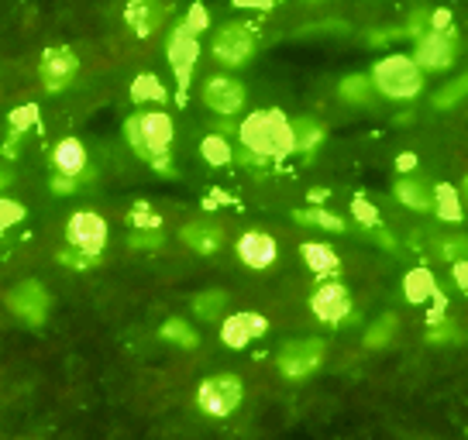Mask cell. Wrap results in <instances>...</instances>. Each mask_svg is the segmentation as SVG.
Instances as JSON below:
<instances>
[{
  "instance_id": "6da1fadb",
  "label": "cell",
  "mask_w": 468,
  "mask_h": 440,
  "mask_svg": "<svg viewBox=\"0 0 468 440\" xmlns=\"http://www.w3.org/2000/svg\"><path fill=\"white\" fill-rule=\"evenodd\" d=\"M124 138L142 162H148L155 173L173 176V138L176 124L165 110H138L124 120Z\"/></svg>"
},
{
  "instance_id": "7a4b0ae2",
  "label": "cell",
  "mask_w": 468,
  "mask_h": 440,
  "mask_svg": "<svg viewBox=\"0 0 468 440\" xmlns=\"http://www.w3.org/2000/svg\"><path fill=\"white\" fill-rule=\"evenodd\" d=\"M238 141L255 155L269 162H282L296 152L292 141V120L279 110V107H265V110H251L249 118L238 124Z\"/></svg>"
},
{
  "instance_id": "3957f363",
  "label": "cell",
  "mask_w": 468,
  "mask_h": 440,
  "mask_svg": "<svg viewBox=\"0 0 468 440\" xmlns=\"http://www.w3.org/2000/svg\"><path fill=\"white\" fill-rule=\"evenodd\" d=\"M372 83L376 93L389 97V100H413L424 89V69L417 66L413 56L407 52H389L372 66Z\"/></svg>"
},
{
  "instance_id": "277c9868",
  "label": "cell",
  "mask_w": 468,
  "mask_h": 440,
  "mask_svg": "<svg viewBox=\"0 0 468 440\" xmlns=\"http://www.w3.org/2000/svg\"><path fill=\"white\" fill-rule=\"evenodd\" d=\"M245 399V382L238 379L234 372H218V375H207L197 385V410L210 416V420H224L231 416Z\"/></svg>"
},
{
  "instance_id": "5b68a950",
  "label": "cell",
  "mask_w": 468,
  "mask_h": 440,
  "mask_svg": "<svg viewBox=\"0 0 468 440\" xmlns=\"http://www.w3.org/2000/svg\"><path fill=\"white\" fill-rule=\"evenodd\" d=\"M210 52L220 66L228 69H238L245 62L255 59L259 52V35H255V25H245V21H228L214 31V42H210Z\"/></svg>"
},
{
  "instance_id": "8992f818",
  "label": "cell",
  "mask_w": 468,
  "mask_h": 440,
  "mask_svg": "<svg viewBox=\"0 0 468 440\" xmlns=\"http://www.w3.org/2000/svg\"><path fill=\"white\" fill-rule=\"evenodd\" d=\"M165 59H169V66H173V76H176V100L186 103L193 69H197V59H200V35H193V31L179 21V25L169 31V42H165Z\"/></svg>"
},
{
  "instance_id": "52a82bcc",
  "label": "cell",
  "mask_w": 468,
  "mask_h": 440,
  "mask_svg": "<svg viewBox=\"0 0 468 440\" xmlns=\"http://www.w3.org/2000/svg\"><path fill=\"white\" fill-rule=\"evenodd\" d=\"M324 358H327V344L321 338H300L279 348L276 368L282 372V379L300 382V379H310L324 365Z\"/></svg>"
},
{
  "instance_id": "ba28073f",
  "label": "cell",
  "mask_w": 468,
  "mask_h": 440,
  "mask_svg": "<svg viewBox=\"0 0 468 440\" xmlns=\"http://www.w3.org/2000/svg\"><path fill=\"white\" fill-rule=\"evenodd\" d=\"M413 59L424 73H444L452 69L454 59H458V28H444V31H427L424 38H417L413 45Z\"/></svg>"
},
{
  "instance_id": "9c48e42d",
  "label": "cell",
  "mask_w": 468,
  "mask_h": 440,
  "mask_svg": "<svg viewBox=\"0 0 468 440\" xmlns=\"http://www.w3.org/2000/svg\"><path fill=\"white\" fill-rule=\"evenodd\" d=\"M200 100L218 118H234L245 107L249 93L241 87V79H234V76H207L204 89H200Z\"/></svg>"
},
{
  "instance_id": "30bf717a",
  "label": "cell",
  "mask_w": 468,
  "mask_h": 440,
  "mask_svg": "<svg viewBox=\"0 0 468 440\" xmlns=\"http://www.w3.org/2000/svg\"><path fill=\"white\" fill-rule=\"evenodd\" d=\"M48 303L52 299H48V293H45V286L38 279L17 282L15 289L7 293V309L28 327H42L45 317H48Z\"/></svg>"
},
{
  "instance_id": "8fae6325",
  "label": "cell",
  "mask_w": 468,
  "mask_h": 440,
  "mask_svg": "<svg viewBox=\"0 0 468 440\" xmlns=\"http://www.w3.org/2000/svg\"><path fill=\"white\" fill-rule=\"evenodd\" d=\"M66 241L87 255H103L107 248V220L97 210H76L66 224Z\"/></svg>"
},
{
  "instance_id": "7c38bea8",
  "label": "cell",
  "mask_w": 468,
  "mask_h": 440,
  "mask_svg": "<svg viewBox=\"0 0 468 440\" xmlns=\"http://www.w3.org/2000/svg\"><path fill=\"white\" fill-rule=\"evenodd\" d=\"M310 309L321 323L337 327L351 317V293L337 279H321V286L310 296Z\"/></svg>"
},
{
  "instance_id": "4fadbf2b",
  "label": "cell",
  "mask_w": 468,
  "mask_h": 440,
  "mask_svg": "<svg viewBox=\"0 0 468 440\" xmlns=\"http://www.w3.org/2000/svg\"><path fill=\"white\" fill-rule=\"evenodd\" d=\"M76 73H80V59H76L73 48L58 45V48H48L38 62V79L48 93H62V89L73 87Z\"/></svg>"
},
{
  "instance_id": "5bb4252c",
  "label": "cell",
  "mask_w": 468,
  "mask_h": 440,
  "mask_svg": "<svg viewBox=\"0 0 468 440\" xmlns=\"http://www.w3.org/2000/svg\"><path fill=\"white\" fill-rule=\"evenodd\" d=\"M269 334V320H265L262 313H231L228 320L220 323V340L234 348V351H241V348H249L251 340H259Z\"/></svg>"
},
{
  "instance_id": "9a60e30c",
  "label": "cell",
  "mask_w": 468,
  "mask_h": 440,
  "mask_svg": "<svg viewBox=\"0 0 468 440\" xmlns=\"http://www.w3.org/2000/svg\"><path fill=\"white\" fill-rule=\"evenodd\" d=\"M234 251H238L241 265H249V268H255V272L272 268V265H276V258H279L276 237L265 235V231H245V235L238 237Z\"/></svg>"
},
{
  "instance_id": "2e32d148",
  "label": "cell",
  "mask_w": 468,
  "mask_h": 440,
  "mask_svg": "<svg viewBox=\"0 0 468 440\" xmlns=\"http://www.w3.org/2000/svg\"><path fill=\"white\" fill-rule=\"evenodd\" d=\"M52 173L58 176H93L90 169V152L80 138H58L52 145Z\"/></svg>"
},
{
  "instance_id": "e0dca14e",
  "label": "cell",
  "mask_w": 468,
  "mask_h": 440,
  "mask_svg": "<svg viewBox=\"0 0 468 440\" xmlns=\"http://www.w3.org/2000/svg\"><path fill=\"white\" fill-rule=\"evenodd\" d=\"M169 17V4L165 0H128L124 7V21L138 38H148L162 28V21Z\"/></svg>"
},
{
  "instance_id": "ac0fdd59",
  "label": "cell",
  "mask_w": 468,
  "mask_h": 440,
  "mask_svg": "<svg viewBox=\"0 0 468 440\" xmlns=\"http://www.w3.org/2000/svg\"><path fill=\"white\" fill-rule=\"evenodd\" d=\"M179 237H183V245L193 248L197 255H218V251L224 248V227L214 224V220H190V224L179 231Z\"/></svg>"
},
{
  "instance_id": "d6986e66",
  "label": "cell",
  "mask_w": 468,
  "mask_h": 440,
  "mask_svg": "<svg viewBox=\"0 0 468 440\" xmlns=\"http://www.w3.org/2000/svg\"><path fill=\"white\" fill-rule=\"evenodd\" d=\"M396 200L403 206H410V210H417V214H434V186H427L424 179L417 176H403L396 179Z\"/></svg>"
},
{
  "instance_id": "ffe728a7",
  "label": "cell",
  "mask_w": 468,
  "mask_h": 440,
  "mask_svg": "<svg viewBox=\"0 0 468 440\" xmlns=\"http://www.w3.org/2000/svg\"><path fill=\"white\" fill-rule=\"evenodd\" d=\"M300 258L307 262V268L317 279H331V276H337V268H341V258H337V251L327 241H303L300 245Z\"/></svg>"
},
{
  "instance_id": "44dd1931",
  "label": "cell",
  "mask_w": 468,
  "mask_h": 440,
  "mask_svg": "<svg viewBox=\"0 0 468 440\" xmlns=\"http://www.w3.org/2000/svg\"><path fill=\"white\" fill-rule=\"evenodd\" d=\"M438 279H434V272L431 268H410L407 276H403V296H407V303H413V307H424V303H431L434 296H438Z\"/></svg>"
},
{
  "instance_id": "7402d4cb",
  "label": "cell",
  "mask_w": 468,
  "mask_h": 440,
  "mask_svg": "<svg viewBox=\"0 0 468 440\" xmlns=\"http://www.w3.org/2000/svg\"><path fill=\"white\" fill-rule=\"evenodd\" d=\"M434 217L444 224H465V210H462V193L452 183H438L434 186Z\"/></svg>"
},
{
  "instance_id": "603a6c76",
  "label": "cell",
  "mask_w": 468,
  "mask_h": 440,
  "mask_svg": "<svg viewBox=\"0 0 468 440\" xmlns=\"http://www.w3.org/2000/svg\"><path fill=\"white\" fill-rule=\"evenodd\" d=\"M324 138H327V131H324V124L317 118L292 120V141H296V152H300V155H314V152L324 145Z\"/></svg>"
},
{
  "instance_id": "cb8c5ba5",
  "label": "cell",
  "mask_w": 468,
  "mask_h": 440,
  "mask_svg": "<svg viewBox=\"0 0 468 440\" xmlns=\"http://www.w3.org/2000/svg\"><path fill=\"white\" fill-rule=\"evenodd\" d=\"M292 220H296V224H307V227L331 231V235L348 231V224L337 217V214H331V210H324V206H303V210H292Z\"/></svg>"
},
{
  "instance_id": "d4e9b609",
  "label": "cell",
  "mask_w": 468,
  "mask_h": 440,
  "mask_svg": "<svg viewBox=\"0 0 468 440\" xmlns=\"http://www.w3.org/2000/svg\"><path fill=\"white\" fill-rule=\"evenodd\" d=\"M337 97L345 103H368L376 97V83H372V76H366V73H351L337 83Z\"/></svg>"
},
{
  "instance_id": "484cf974",
  "label": "cell",
  "mask_w": 468,
  "mask_h": 440,
  "mask_svg": "<svg viewBox=\"0 0 468 440\" xmlns=\"http://www.w3.org/2000/svg\"><path fill=\"white\" fill-rule=\"evenodd\" d=\"M200 155H204L207 165H214V169H224V165H231L234 162V148L228 145V138L220 131L207 134L204 141H200Z\"/></svg>"
},
{
  "instance_id": "4316f807",
  "label": "cell",
  "mask_w": 468,
  "mask_h": 440,
  "mask_svg": "<svg viewBox=\"0 0 468 440\" xmlns=\"http://www.w3.org/2000/svg\"><path fill=\"white\" fill-rule=\"evenodd\" d=\"M132 100L134 103H165L169 100V93L162 87V79L155 73H142L134 76L132 83Z\"/></svg>"
},
{
  "instance_id": "83f0119b",
  "label": "cell",
  "mask_w": 468,
  "mask_h": 440,
  "mask_svg": "<svg viewBox=\"0 0 468 440\" xmlns=\"http://www.w3.org/2000/svg\"><path fill=\"white\" fill-rule=\"evenodd\" d=\"M159 338L169 340V344H179V348H197V344H200V334H197L183 317H169V320L162 323Z\"/></svg>"
},
{
  "instance_id": "f1b7e54d",
  "label": "cell",
  "mask_w": 468,
  "mask_h": 440,
  "mask_svg": "<svg viewBox=\"0 0 468 440\" xmlns=\"http://www.w3.org/2000/svg\"><path fill=\"white\" fill-rule=\"evenodd\" d=\"M465 97H468V73H462L458 79L444 83V87L431 97V107H434V110H452V107H458Z\"/></svg>"
},
{
  "instance_id": "f546056e",
  "label": "cell",
  "mask_w": 468,
  "mask_h": 440,
  "mask_svg": "<svg viewBox=\"0 0 468 440\" xmlns=\"http://www.w3.org/2000/svg\"><path fill=\"white\" fill-rule=\"evenodd\" d=\"M224 307H228V293L224 289H207V293L193 296V313L200 320H218L220 313H224Z\"/></svg>"
},
{
  "instance_id": "4dcf8cb0",
  "label": "cell",
  "mask_w": 468,
  "mask_h": 440,
  "mask_svg": "<svg viewBox=\"0 0 468 440\" xmlns=\"http://www.w3.org/2000/svg\"><path fill=\"white\" fill-rule=\"evenodd\" d=\"M396 327H399V320H396V313H382L379 320L372 323L366 330V348H386L389 340H393V334H396Z\"/></svg>"
},
{
  "instance_id": "1f68e13d",
  "label": "cell",
  "mask_w": 468,
  "mask_h": 440,
  "mask_svg": "<svg viewBox=\"0 0 468 440\" xmlns=\"http://www.w3.org/2000/svg\"><path fill=\"white\" fill-rule=\"evenodd\" d=\"M465 248H468V241H462V237H434V241H431L434 262L454 265L458 258H465Z\"/></svg>"
},
{
  "instance_id": "d6a6232c",
  "label": "cell",
  "mask_w": 468,
  "mask_h": 440,
  "mask_svg": "<svg viewBox=\"0 0 468 440\" xmlns=\"http://www.w3.org/2000/svg\"><path fill=\"white\" fill-rule=\"evenodd\" d=\"M128 224H132L134 231H162V217L145 204V200L132 204V210H128Z\"/></svg>"
},
{
  "instance_id": "836d02e7",
  "label": "cell",
  "mask_w": 468,
  "mask_h": 440,
  "mask_svg": "<svg viewBox=\"0 0 468 440\" xmlns=\"http://www.w3.org/2000/svg\"><path fill=\"white\" fill-rule=\"evenodd\" d=\"M458 338H462V334H458V327H454L448 317L427 323V344H454Z\"/></svg>"
},
{
  "instance_id": "e575fe53",
  "label": "cell",
  "mask_w": 468,
  "mask_h": 440,
  "mask_svg": "<svg viewBox=\"0 0 468 440\" xmlns=\"http://www.w3.org/2000/svg\"><path fill=\"white\" fill-rule=\"evenodd\" d=\"M58 265H66V268H80V272H87V268H93V265L101 262V255H87V251H80V248H62L56 255Z\"/></svg>"
},
{
  "instance_id": "d590c367",
  "label": "cell",
  "mask_w": 468,
  "mask_h": 440,
  "mask_svg": "<svg viewBox=\"0 0 468 440\" xmlns=\"http://www.w3.org/2000/svg\"><path fill=\"white\" fill-rule=\"evenodd\" d=\"M38 120V107L35 103H21V107H15L11 114H7V124H11V131H31V124Z\"/></svg>"
},
{
  "instance_id": "8d00e7d4",
  "label": "cell",
  "mask_w": 468,
  "mask_h": 440,
  "mask_svg": "<svg viewBox=\"0 0 468 440\" xmlns=\"http://www.w3.org/2000/svg\"><path fill=\"white\" fill-rule=\"evenodd\" d=\"M21 220H25V206L17 204V200H11V196H0V235L11 231Z\"/></svg>"
},
{
  "instance_id": "74e56055",
  "label": "cell",
  "mask_w": 468,
  "mask_h": 440,
  "mask_svg": "<svg viewBox=\"0 0 468 440\" xmlns=\"http://www.w3.org/2000/svg\"><path fill=\"white\" fill-rule=\"evenodd\" d=\"M351 217L358 220L362 227H379V210L368 204L366 196H355L351 200Z\"/></svg>"
},
{
  "instance_id": "f35d334b",
  "label": "cell",
  "mask_w": 468,
  "mask_h": 440,
  "mask_svg": "<svg viewBox=\"0 0 468 440\" xmlns=\"http://www.w3.org/2000/svg\"><path fill=\"white\" fill-rule=\"evenodd\" d=\"M427 31H431V11H427V7H417V11L407 17V28H403V35L417 42V38H424Z\"/></svg>"
},
{
  "instance_id": "ab89813d",
  "label": "cell",
  "mask_w": 468,
  "mask_h": 440,
  "mask_svg": "<svg viewBox=\"0 0 468 440\" xmlns=\"http://www.w3.org/2000/svg\"><path fill=\"white\" fill-rule=\"evenodd\" d=\"M162 245H165L162 231H132V237H128V248L134 251H155Z\"/></svg>"
},
{
  "instance_id": "60d3db41",
  "label": "cell",
  "mask_w": 468,
  "mask_h": 440,
  "mask_svg": "<svg viewBox=\"0 0 468 440\" xmlns=\"http://www.w3.org/2000/svg\"><path fill=\"white\" fill-rule=\"evenodd\" d=\"M90 179L93 176H52V193H56V196H73V193H80V186H83V183H90Z\"/></svg>"
},
{
  "instance_id": "b9f144b4",
  "label": "cell",
  "mask_w": 468,
  "mask_h": 440,
  "mask_svg": "<svg viewBox=\"0 0 468 440\" xmlns=\"http://www.w3.org/2000/svg\"><path fill=\"white\" fill-rule=\"evenodd\" d=\"M183 25H186L193 35H204V31L210 28V15H207L204 4H193L190 11H186V17H183Z\"/></svg>"
},
{
  "instance_id": "7bdbcfd3",
  "label": "cell",
  "mask_w": 468,
  "mask_h": 440,
  "mask_svg": "<svg viewBox=\"0 0 468 440\" xmlns=\"http://www.w3.org/2000/svg\"><path fill=\"white\" fill-rule=\"evenodd\" d=\"M234 159L241 162L245 169H251V173H269V159H262V155H255V152H249V148H241Z\"/></svg>"
},
{
  "instance_id": "ee69618b",
  "label": "cell",
  "mask_w": 468,
  "mask_h": 440,
  "mask_svg": "<svg viewBox=\"0 0 468 440\" xmlns=\"http://www.w3.org/2000/svg\"><path fill=\"white\" fill-rule=\"evenodd\" d=\"M452 279H454V286L468 296V258H458V262L452 265Z\"/></svg>"
},
{
  "instance_id": "f6af8a7d",
  "label": "cell",
  "mask_w": 468,
  "mask_h": 440,
  "mask_svg": "<svg viewBox=\"0 0 468 440\" xmlns=\"http://www.w3.org/2000/svg\"><path fill=\"white\" fill-rule=\"evenodd\" d=\"M396 169H399V173H413V169H417V155H413V152L396 155Z\"/></svg>"
},
{
  "instance_id": "bcb514c9",
  "label": "cell",
  "mask_w": 468,
  "mask_h": 440,
  "mask_svg": "<svg viewBox=\"0 0 468 440\" xmlns=\"http://www.w3.org/2000/svg\"><path fill=\"white\" fill-rule=\"evenodd\" d=\"M372 237H376V241H379L382 248L396 251V241H393V235H389V231H382V227H372Z\"/></svg>"
},
{
  "instance_id": "7dc6e473",
  "label": "cell",
  "mask_w": 468,
  "mask_h": 440,
  "mask_svg": "<svg viewBox=\"0 0 468 440\" xmlns=\"http://www.w3.org/2000/svg\"><path fill=\"white\" fill-rule=\"evenodd\" d=\"M327 196H331V190H324V186H314V190H310V204L321 206L324 200H327Z\"/></svg>"
},
{
  "instance_id": "c3c4849f",
  "label": "cell",
  "mask_w": 468,
  "mask_h": 440,
  "mask_svg": "<svg viewBox=\"0 0 468 440\" xmlns=\"http://www.w3.org/2000/svg\"><path fill=\"white\" fill-rule=\"evenodd\" d=\"M11 183H15V173H11V169H4V165H0V193L7 190V186H11Z\"/></svg>"
},
{
  "instance_id": "681fc988",
  "label": "cell",
  "mask_w": 468,
  "mask_h": 440,
  "mask_svg": "<svg viewBox=\"0 0 468 440\" xmlns=\"http://www.w3.org/2000/svg\"><path fill=\"white\" fill-rule=\"evenodd\" d=\"M241 7H272V0H238Z\"/></svg>"
},
{
  "instance_id": "f907efd6",
  "label": "cell",
  "mask_w": 468,
  "mask_h": 440,
  "mask_svg": "<svg viewBox=\"0 0 468 440\" xmlns=\"http://www.w3.org/2000/svg\"><path fill=\"white\" fill-rule=\"evenodd\" d=\"M465 196H468V176H465Z\"/></svg>"
},
{
  "instance_id": "816d5d0a",
  "label": "cell",
  "mask_w": 468,
  "mask_h": 440,
  "mask_svg": "<svg viewBox=\"0 0 468 440\" xmlns=\"http://www.w3.org/2000/svg\"><path fill=\"white\" fill-rule=\"evenodd\" d=\"M307 4H321V0H307Z\"/></svg>"
},
{
  "instance_id": "f5cc1de1",
  "label": "cell",
  "mask_w": 468,
  "mask_h": 440,
  "mask_svg": "<svg viewBox=\"0 0 468 440\" xmlns=\"http://www.w3.org/2000/svg\"><path fill=\"white\" fill-rule=\"evenodd\" d=\"M465 258H468V248H465Z\"/></svg>"
}]
</instances>
